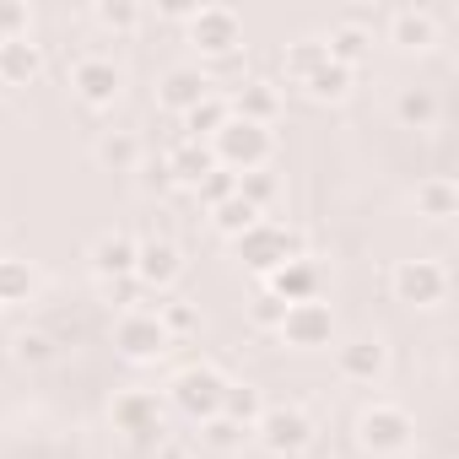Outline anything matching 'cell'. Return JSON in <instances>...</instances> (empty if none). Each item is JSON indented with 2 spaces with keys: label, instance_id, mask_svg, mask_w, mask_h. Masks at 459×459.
<instances>
[{
  "label": "cell",
  "instance_id": "obj_1",
  "mask_svg": "<svg viewBox=\"0 0 459 459\" xmlns=\"http://www.w3.org/2000/svg\"><path fill=\"white\" fill-rule=\"evenodd\" d=\"M233 255H238L244 271H255V276L265 281V276H276L281 265L303 260V255H308V238L298 233V227H287V221H265V216H260L244 238H233Z\"/></svg>",
  "mask_w": 459,
  "mask_h": 459
},
{
  "label": "cell",
  "instance_id": "obj_2",
  "mask_svg": "<svg viewBox=\"0 0 459 459\" xmlns=\"http://www.w3.org/2000/svg\"><path fill=\"white\" fill-rule=\"evenodd\" d=\"M351 437H357V448H362L368 459H400V454H411V443H416V416H411L405 405L373 400V405L357 416Z\"/></svg>",
  "mask_w": 459,
  "mask_h": 459
},
{
  "label": "cell",
  "instance_id": "obj_3",
  "mask_svg": "<svg viewBox=\"0 0 459 459\" xmlns=\"http://www.w3.org/2000/svg\"><path fill=\"white\" fill-rule=\"evenodd\" d=\"M227 378L221 368H211V362H189V368H178L173 373V384H168V405L178 411V416H189V421H211V416H221V394H227Z\"/></svg>",
  "mask_w": 459,
  "mask_h": 459
},
{
  "label": "cell",
  "instance_id": "obj_4",
  "mask_svg": "<svg viewBox=\"0 0 459 459\" xmlns=\"http://www.w3.org/2000/svg\"><path fill=\"white\" fill-rule=\"evenodd\" d=\"M211 157H216V168H227V173H255V168H265L271 162V152H276V135L265 130V125H244V119H227L211 141Z\"/></svg>",
  "mask_w": 459,
  "mask_h": 459
},
{
  "label": "cell",
  "instance_id": "obj_5",
  "mask_svg": "<svg viewBox=\"0 0 459 459\" xmlns=\"http://www.w3.org/2000/svg\"><path fill=\"white\" fill-rule=\"evenodd\" d=\"M184 28H189V49L200 60H233L244 49V17L233 6H195V17Z\"/></svg>",
  "mask_w": 459,
  "mask_h": 459
},
{
  "label": "cell",
  "instance_id": "obj_6",
  "mask_svg": "<svg viewBox=\"0 0 459 459\" xmlns=\"http://www.w3.org/2000/svg\"><path fill=\"white\" fill-rule=\"evenodd\" d=\"M168 330H162V319L152 314V308H125L119 319H114V351L130 362V368H152V362H162L168 357Z\"/></svg>",
  "mask_w": 459,
  "mask_h": 459
},
{
  "label": "cell",
  "instance_id": "obj_7",
  "mask_svg": "<svg viewBox=\"0 0 459 459\" xmlns=\"http://www.w3.org/2000/svg\"><path fill=\"white\" fill-rule=\"evenodd\" d=\"M108 421H114L119 437L157 448L162 432H168V405H162V394H152V389H125V394L108 405Z\"/></svg>",
  "mask_w": 459,
  "mask_h": 459
},
{
  "label": "cell",
  "instance_id": "obj_8",
  "mask_svg": "<svg viewBox=\"0 0 459 459\" xmlns=\"http://www.w3.org/2000/svg\"><path fill=\"white\" fill-rule=\"evenodd\" d=\"M255 437L265 454L276 459H298L308 443H314V416L303 405H265V416L255 421Z\"/></svg>",
  "mask_w": 459,
  "mask_h": 459
},
{
  "label": "cell",
  "instance_id": "obj_9",
  "mask_svg": "<svg viewBox=\"0 0 459 459\" xmlns=\"http://www.w3.org/2000/svg\"><path fill=\"white\" fill-rule=\"evenodd\" d=\"M389 292H394V303H405V308H437V303L448 298V271H443L437 260H394Z\"/></svg>",
  "mask_w": 459,
  "mask_h": 459
},
{
  "label": "cell",
  "instance_id": "obj_10",
  "mask_svg": "<svg viewBox=\"0 0 459 459\" xmlns=\"http://www.w3.org/2000/svg\"><path fill=\"white\" fill-rule=\"evenodd\" d=\"M276 335H281L292 351H325V346L335 341V314H330V303H319V298H314V303H287Z\"/></svg>",
  "mask_w": 459,
  "mask_h": 459
},
{
  "label": "cell",
  "instance_id": "obj_11",
  "mask_svg": "<svg viewBox=\"0 0 459 459\" xmlns=\"http://www.w3.org/2000/svg\"><path fill=\"white\" fill-rule=\"evenodd\" d=\"M71 92L87 103V108H114L125 98V71L108 60V55H82L71 65Z\"/></svg>",
  "mask_w": 459,
  "mask_h": 459
},
{
  "label": "cell",
  "instance_id": "obj_12",
  "mask_svg": "<svg viewBox=\"0 0 459 459\" xmlns=\"http://www.w3.org/2000/svg\"><path fill=\"white\" fill-rule=\"evenodd\" d=\"M178 276H184V249L173 238H141L135 244V287L168 298Z\"/></svg>",
  "mask_w": 459,
  "mask_h": 459
},
{
  "label": "cell",
  "instance_id": "obj_13",
  "mask_svg": "<svg viewBox=\"0 0 459 459\" xmlns=\"http://www.w3.org/2000/svg\"><path fill=\"white\" fill-rule=\"evenodd\" d=\"M335 373H341L346 384H362V389L384 384V373H389V346H384V335H351V341L335 351Z\"/></svg>",
  "mask_w": 459,
  "mask_h": 459
},
{
  "label": "cell",
  "instance_id": "obj_14",
  "mask_svg": "<svg viewBox=\"0 0 459 459\" xmlns=\"http://www.w3.org/2000/svg\"><path fill=\"white\" fill-rule=\"evenodd\" d=\"M384 28H389V44L394 49H411V55H427L443 39V22L427 6H389L384 12Z\"/></svg>",
  "mask_w": 459,
  "mask_h": 459
},
{
  "label": "cell",
  "instance_id": "obj_15",
  "mask_svg": "<svg viewBox=\"0 0 459 459\" xmlns=\"http://www.w3.org/2000/svg\"><path fill=\"white\" fill-rule=\"evenodd\" d=\"M205 98H211V76H205L200 65H173V71L157 76V108L173 114V119H184V114L200 108Z\"/></svg>",
  "mask_w": 459,
  "mask_h": 459
},
{
  "label": "cell",
  "instance_id": "obj_16",
  "mask_svg": "<svg viewBox=\"0 0 459 459\" xmlns=\"http://www.w3.org/2000/svg\"><path fill=\"white\" fill-rule=\"evenodd\" d=\"M227 114L244 119V125H265L271 130L281 119V87L265 82V76H244L233 92H227Z\"/></svg>",
  "mask_w": 459,
  "mask_h": 459
},
{
  "label": "cell",
  "instance_id": "obj_17",
  "mask_svg": "<svg viewBox=\"0 0 459 459\" xmlns=\"http://www.w3.org/2000/svg\"><path fill=\"white\" fill-rule=\"evenodd\" d=\"M135 233H103L92 249H87V260H92V276L98 281H130L135 276Z\"/></svg>",
  "mask_w": 459,
  "mask_h": 459
},
{
  "label": "cell",
  "instance_id": "obj_18",
  "mask_svg": "<svg viewBox=\"0 0 459 459\" xmlns=\"http://www.w3.org/2000/svg\"><path fill=\"white\" fill-rule=\"evenodd\" d=\"M44 44L33 39H12V44H0V87H33L44 76Z\"/></svg>",
  "mask_w": 459,
  "mask_h": 459
},
{
  "label": "cell",
  "instance_id": "obj_19",
  "mask_svg": "<svg viewBox=\"0 0 459 459\" xmlns=\"http://www.w3.org/2000/svg\"><path fill=\"white\" fill-rule=\"evenodd\" d=\"M92 157H98L103 173H135L146 162V146H141L135 130H103L98 146H92Z\"/></svg>",
  "mask_w": 459,
  "mask_h": 459
},
{
  "label": "cell",
  "instance_id": "obj_20",
  "mask_svg": "<svg viewBox=\"0 0 459 459\" xmlns=\"http://www.w3.org/2000/svg\"><path fill=\"white\" fill-rule=\"evenodd\" d=\"M416 216H427V221H454L459 216V184L448 178V173H427V178H416Z\"/></svg>",
  "mask_w": 459,
  "mask_h": 459
},
{
  "label": "cell",
  "instance_id": "obj_21",
  "mask_svg": "<svg viewBox=\"0 0 459 459\" xmlns=\"http://www.w3.org/2000/svg\"><path fill=\"white\" fill-rule=\"evenodd\" d=\"M265 292L281 298V303H314V298H319V265L303 255V260L281 265L276 276H265Z\"/></svg>",
  "mask_w": 459,
  "mask_h": 459
},
{
  "label": "cell",
  "instance_id": "obj_22",
  "mask_svg": "<svg viewBox=\"0 0 459 459\" xmlns=\"http://www.w3.org/2000/svg\"><path fill=\"white\" fill-rule=\"evenodd\" d=\"M162 157H168V178H173L178 189H195V184L216 168L211 146H205V141H184V135H178V141H173V152H162Z\"/></svg>",
  "mask_w": 459,
  "mask_h": 459
},
{
  "label": "cell",
  "instance_id": "obj_23",
  "mask_svg": "<svg viewBox=\"0 0 459 459\" xmlns=\"http://www.w3.org/2000/svg\"><path fill=\"white\" fill-rule=\"evenodd\" d=\"M33 292H39V271H33V260L0 255V308H22V303H33Z\"/></svg>",
  "mask_w": 459,
  "mask_h": 459
},
{
  "label": "cell",
  "instance_id": "obj_24",
  "mask_svg": "<svg viewBox=\"0 0 459 459\" xmlns=\"http://www.w3.org/2000/svg\"><path fill=\"white\" fill-rule=\"evenodd\" d=\"M394 119H400L405 130H432V125L443 119V103H437L432 87H400V98H394Z\"/></svg>",
  "mask_w": 459,
  "mask_h": 459
},
{
  "label": "cell",
  "instance_id": "obj_25",
  "mask_svg": "<svg viewBox=\"0 0 459 459\" xmlns=\"http://www.w3.org/2000/svg\"><path fill=\"white\" fill-rule=\"evenodd\" d=\"M60 357V341H55V330H44V325H28V330H17L12 335V362L17 368H49Z\"/></svg>",
  "mask_w": 459,
  "mask_h": 459
},
{
  "label": "cell",
  "instance_id": "obj_26",
  "mask_svg": "<svg viewBox=\"0 0 459 459\" xmlns=\"http://www.w3.org/2000/svg\"><path fill=\"white\" fill-rule=\"evenodd\" d=\"M221 416L227 421H238L244 432H255V421L265 416V394H260V384H227V394H221Z\"/></svg>",
  "mask_w": 459,
  "mask_h": 459
},
{
  "label": "cell",
  "instance_id": "obj_27",
  "mask_svg": "<svg viewBox=\"0 0 459 459\" xmlns=\"http://www.w3.org/2000/svg\"><path fill=\"white\" fill-rule=\"evenodd\" d=\"M368 49H373V33L346 28V22H335V28H330V39H325V55H330L335 65H346V71H357V65L368 60Z\"/></svg>",
  "mask_w": 459,
  "mask_h": 459
},
{
  "label": "cell",
  "instance_id": "obj_28",
  "mask_svg": "<svg viewBox=\"0 0 459 459\" xmlns=\"http://www.w3.org/2000/svg\"><path fill=\"white\" fill-rule=\"evenodd\" d=\"M325 60H330V55H325V39H298V44L281 49V76H287L292 87H303Z\"/></svg>",
  "mask_w": 459,
  "mask_h": 459
},
{
  "label": "cell",
  "instance_id": "obj_29",
  "mask_svg": "<svg viewBox=\"0 0 459 459\" xmlns=\"http://www.w3.org/2000/svg\"><path fill=\"white\" fill-rule=\"evenodd\" d=\"M227 119H233V114H227V98H221V92H211V98H205L200 108H189L178 125H184V141H211Z\"/></svg>",
  "mask_w": 459,
  "mask_h": 459
},
{
  "label": "cell",
  "instance_id": "obj_30",
  "mask_svg": "<svg viewBox=\"0 0 459 459\" xmlns=\"http://www.w3.org/2000/svg\"><path fill=\"white\" fill-rule=\"evenodd\" d=\"M351 82H357V71H346V65H335V60H325L308 82H303V92L314 98V103H341L346 92H351Z\"/></svg>",
  "mask_w": 459,
  "mask_h": 459
},
{
  "label": "cell",
  "instance_id": "obj_31",
  "mask_svg": "<svg viewBox=\"0 0 459 459\" xmlns=\"http://www.w3.org/2000/svg\"><path fill=\"white\" fill-rule=\"evenodd\" d=\"M92 22H98L103 33L125 39V33H135V28L146 22V12L135 6V0H98V6H92Z\"/></svg>",
  "mask_w": 459,
  "mask_h": 459
},
{
  "label": "cell",
  "instance_id": "obj_32",
  "mask_svg": "<svg viewBox=\"0 0 459 459\" xmlns=\"http://www.w3.org/2000/svg\"><path fill=\"white\" fill-rule=\"evenodd\" d=\"M255 221H260V211H255V205H249L244 195H233V200H221V205L211 211V227H216L221 238H244L249 227H255Z\"/></svg>",
  "mask_w": 459,
  "mask_h": 459
},
{
  "label": "cell",
  "instance_id": "obj_33",
  "mask_svg": "<svg viewBox=\"0 0 459 459\" xmlns=\"http://www.w3.org/2000/svg\"><path fill=\"white\" fill-rule=\"evenodd\" d=\"M152 314L162 319V330H168V341H189V335L200 330V308H195L189 298H162V303H157Z\"/></svg>",
  "mask_w": 459,
  "mask_h": 459
},
{
  "label": "cell",
  "instance_id": "obj_34",
  "mask_svg": "<svg viewBox=\"0 0 459 459\" xmlns=\"http://www.w3.org/2000/svg\"><path fill=\"white\" fill-rule=\"evenodd\" d=\"M244 427L238 421H227V416H211V421H200V443L205 448H216V454H233V448H244Z\"/></svg>",
  "mask_w": 459,
  "mask_h": 459
},
{
  "label": "cell",
  "instance_id": "obj_35",
  "mask_svg": "<svg viewBox=\"0 0 459 459\" xmlns=\"http://www.w3.org/2000/svg\"><path fill=\"white\" fill-rule=\"evenodd\" d=\"M238 195V173H227V168H211L200 184H195V200L205 205V211H216L221 200H233Z\"/></svg>",
  "mask_w": 459,
  "mask_h": 459
},
{
  "label": "cell",
  "instance_id": "obj_36",
  "mask_svg": "<svg viewBox=\"0 0 459 459\" xmlns=\"http://www.w3.org/2000/svg\"><path fill=\"white\" fill-rule=\"evenodd\" d=\"M33 39V6L28 0H0V44Z\"/></svg>",
  "mask_w": 459,
  "mask_h": 459
},
{
  "label": "cell",
  "instance_id": "obj_37",
  "mask_svg": "<svg viewBox=\"0 0 459 459\" xmlns=\"http://www.w3.org/2000/svg\"><path fill=\"white\" fill-rule=\"evenodd\" d=\"M238 195H244V200H249V205L265 216V205L276 200V178H271L265 168H255V173H238Z\"/></svg>",
  "mask_w": 459,
  "mask_h": 459
},
{
  "label": "cell",
  "instance_id": "obj_38",
  "mask_svg": "<svg viewBox=\"0 0 459 459\" xmlns=\"http://www.w3.org/2000/svg\"><path fill=\"white\" fill-rule=\"evenodd\" d=\"M281 314H287V303H281V298H271V292L260 287V298L249 303V319H255L260 330H276V325H281Z\"/></svg>",
  "mask_w": 459,
  "mask_h": 459
},
{
  "label": "cell",
  "instance_id": "obj_39",
  "mask_svg": "<svg viewBox=\"0 0 459 459\" xmlns=\"http://www.w3.org/2000/svg\"><path fill=\"white\" fill-rule=\"evenodd\" d=\"M135 173H141V189H146V195H157V189H173V178H168V157H146Z\"/></svg>",
  "mask_w": 459,
  "mask_h": 459
},
{
  "label": "cell",
  "instance_id": "obj_40",
  "mask_svg": "<svg viewBox=\"0 0 459 459\" xmlns=\"http://www.w3.org/2000/svg\"><path fill=\"white\" fill-rule=\"evenodd\" d=\"M157 459H189V448H178V443L162 437V443H157Z\"/></svg>",
  "mask_w": 459,
  "mask_h": 459
},
{
  "label": "cell",
  "instance_id": "obj_41",
  "mask_svg": "<svg viewBox=\"0 0 459 459\" xmlns=\"http://www.w3.org/2000/svg\"><path fill=\"white\" fill-rule=\"evenodd\" d=\"M400 459H411V454H400Z\"/></svg>",
  "mask_w": 459,
  "mask_h": 459
},
{
  "label": "cell",
  "instance_id": "obj_42",
  "mask_svg": "<svg viewBox=\"0 0 459 459\" xmlns=\"http://www.w3.org/2000/svg\"><path fill=\"white\" fill-rule=\"evenodd\" d=\"M0 233H6V227H0Z\"/></svg>",
  "mask_w": 459,
  "mask_h": 459
},
{
  "label": "cell",
  "instance_id": "obj_43",
  "mask_svg": "<svg viewBox=\"0 0 459 459\" xmlns=\"http://www.w3.org/2000/svg\"><path fill=\"white\" fill-rule=\"evenodd\" d=\"M0 119H6V114H0Z\"/></svg>",
  "mask_w": 459,
  "mask_h": 459
}]
</instances>
